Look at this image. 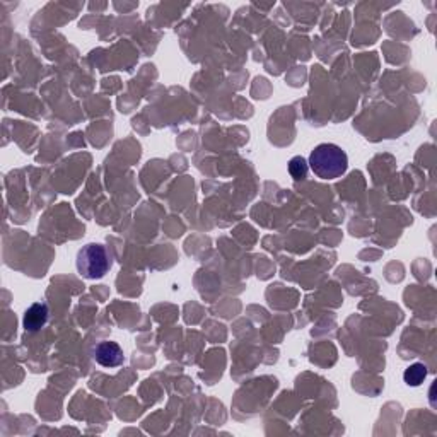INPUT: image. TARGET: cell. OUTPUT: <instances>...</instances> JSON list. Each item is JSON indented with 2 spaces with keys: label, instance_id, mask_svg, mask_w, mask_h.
Here are the masks:
<instances>
[{
  "label": "cell",
  "instance_id": "6da1fadb",
  "mask_svg": "<svg viewBox=\"0 0 437 437\" xmlns=\"http://www.w3.org/2000/svg\"><path fill=\"white\" fill-rule=\"evenodd\" d=\"M309 167L321 180H336L349 167L345 150L335 144H321L311 152Z\"/></svg>",
  "mask_w": 437,
  "mask_h": 437
},
{
  "label": "cell",
  "instance_id": "7a4b0ae2",
  "mask_svg": "<svg viewBox=\"0 0 437 437\" xmlns=\"http://www.w3.org/2000/svg\"><path fill=\"white\" fill-rule=\"evenodd\" d=\"M111 267V261L108 253H106L105 246L96 245H85L81 252L77 253V270L79 274L89 281H96L108 274Z\"/></svg>",
  "mask_w": 437,
  "mask_h": 437
},
{
  "label": "cell",
  "instance_id": "3957f363",
  "mask_svg": "<svg viewBox=\"0 0 437 437\" xmlns=\"http://www.w3.org/2000/svg\"><path fill=\"white\" fill-rule=\"evenodd\" d=\"M96 363L103 367H118L123 364V350L114 342H101L94 350Z\"/></svg>",
  "mask_w": 437,
  "mask_h": 437
},
{
  "label": "cell",
  "instance_id": "277c9868",
  "mask_svg": "<svg viewBox=\"0 0 437 437\" xmlns=\"http://www.w3.org/2000/svg\"><path fill=\"white\" fill-rule=\"evenodd\" d=\"M48 321V306L46 304H33L30 309L24 313V328L26 332H38Z\"/></svg>",
  "mask_w": 437,
  "mask_h": 437
},
{
  "label": "cell",
  "instance_id": "5b68a950",
  "mask_svg": "<svg viewBox=\"0 0 437 437\" xmlns=\"http://www.w3.org/2000/svg\"><path fill=\"white\" fill-rule=\"evenodd\" d=\"M425 378H427V367L420 363L408 365L403 372V379L408 386H420Z\"/></svg>",
  "mask_w": 437,
  "mask_h": 437
},
{
  "label": "cell",
  "instance_id": "8992f818",
  "mask_svg": "<svg viewBox=\"0 0 437 437\" xmlns=\"http://www.w3.org/2000/svg\"><path fill=\"white\" fill-rule=\"evenodd\" d=\"M307 170H309V166H307V163L304 157L296 156V157H292L291 161H289V173H291V176L296 181L304 180V178L307 176Z\"/></svg>",
  "mask_w": 437,
  "mask_h": 437
}]
</instances>
